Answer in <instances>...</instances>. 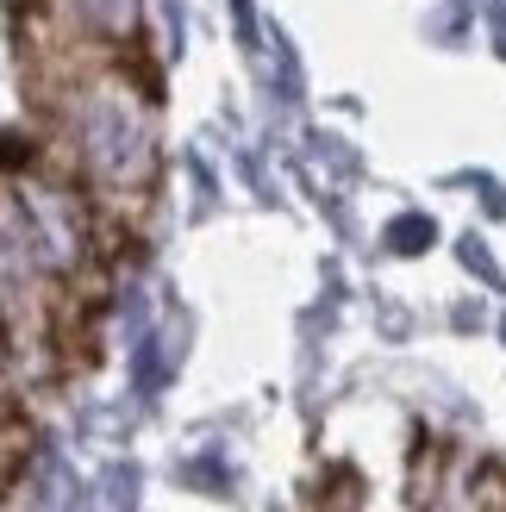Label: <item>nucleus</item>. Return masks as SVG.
<instances>
[{
  "mask_svg": "<svg viewBox=\"0 0 506 512\" xmlns=\"http://www.w3.org/2000/svg\"><path fill=\"white\" fill-rule=\"evenodd\" d=\"M388 244H394V250H425V244H432V219H419V213H407V219H394V232H388Z\"/></svg>",
  "mask_w": 506,
  "mask_h": 512,
  "instance_id": "nucleus-3",
  "label": "nucleus"
},
{
  "mask_svg": "<svg viewBox=\"0 0 506 512\" xmlns=\"http://www.w3.org/2000/svg\"><path fill=\"white\" fill-rule=\"evenodd\" d=\"M75 150L100 182H144L150 157H157L144 107L113 82L75 94Z\"/></svg>",
  "mask_w": 506,
  "mask_h": 512,
  "instance_id": "nucleus-1",
  "label": "nucleus"
},
{
  "mask_svg": "<svg viewBox=\"0 0 506 512\" xmlns=\"http://www.w3.org/2000/svg\"><path fill=\"white\" fill-rule=\"evenodd\" d=\"M69 7L88 25H100V32H125L132 25V0H69Z\"/></svg>",
  "mask_w": 506,
  "mask_h": 512,
  "instance_id": "nucleus-2",
  "label": "nucleus"
}]
</instances>
